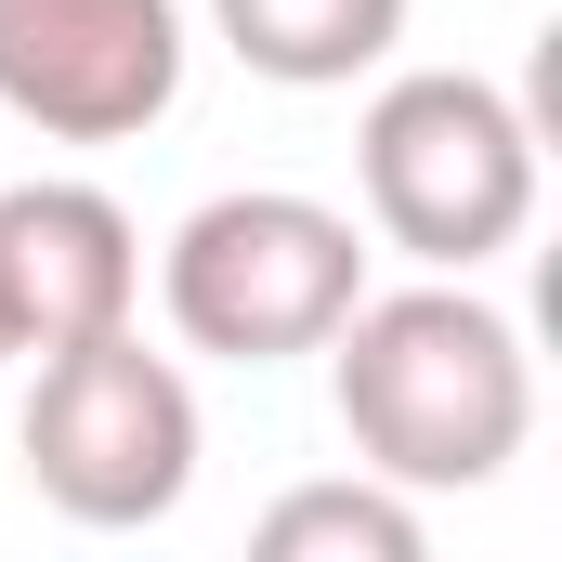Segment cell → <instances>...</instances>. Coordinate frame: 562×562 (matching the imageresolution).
Here are the masks:
<instances>
[{
    "label": "cell",
    "instance_id": "cell-1",
    "mask_svg": "<svg viewBox=\"0 0 562 562\" xmlns=\"http://www.w3.org/2000/svg\"><path fill=\"white\" fill-rule=\"evenodd\" d=\"M327 406L353 431V471L406 484V497H471L524 458L537 431V367L524 327L484 301L471 276L431 288H367L327 340Z\"/></svg>",
    "mask_w": 562,
    "mask_h": 562
},
{
    "label": "cell",
    "instance_id": "cell-2",
    "mask_svg": "<svg viewBox=\"0 0 562 562\" xmlns=\"http://www.w3.org/2000/svg\"><path fill=\"white\" fill-rule=\"evenodd\" d=\"M353 183H367V223L406 262L471 276L537 223V119L471 66H406L353 119Z\"/></svg>",
    "mask_w": 562,
    "mask_h": 562
},
{
    "label": "cell",
    "instance_id": "cell-3",
    "mask_svg": "<svg viewBox=\"0 0 562 562\" xmlns=\"http://www.w3.org/2000/svg\"><path fill=\"white\" fill-rule=\"evenodd\" d=\"M157 301H170L183 353L288 367V353H314L367 301V236H353V210H327L301 183H236V196H210V210L170 223Z\"/></svg>",
    "mask_w": 562,
    "mask_h": 562
},
{
    "label": "cell",
    "instance_id": "cell-4",
    "mask_svg": "<svg viewBox=\"0 0 562 562\" xmlns=\"http://www.w3.org/2000/svg\"><path fill=\"white\" fill-rule=\"evenodd\" d=\"M26 484L92 537L170 524L183 484H196V380L170 353H144V327H92V340L40 353V380H26Z\"/></svg>",
    "mask_w": 562,
    "mask_h": 562
},
{
    "label": "cell",
    "instance_id": "cell-5",
    "mask_svg": "<svg viewBox=\"0 0 562 562\" xmlns=\"http://www.w3.org/2000/svg\"><path fill=\"white\" fill-rule=\"evenodd\" d=\"M0 105L53 144H132L183 105V0H0Z\"/></svg>",
    "mask_w": 562,
    "mask_h": 562
},
{
    "label": "cell",
    "instance_id": "cell-6",
    "mask_svg": "<svg viewBox=\"0 0 562 562\" xmlns=\"http://www.w3.org/2000/svg\"><path fill=\"white\" fill-rule=\"evenodd\" d=\"M144 236L105 183H0V314L13 353H66L92 327H132Z\"/></svg>",
    "mask_w": 562,
    "mask_h": 562
},
{
    "label": "cell",
    "instance_id": "cell-7",
    "mask_svg": "<svg viewBox=\"0 0 562 562\" xmlns=\"http://www.w3.org/2000/svg\"><path fill=\"white\" fill-rule=\"evenodd\" d=\"M223 53L276 92H353L367 66H393L406 0H210Z\"/></svg>",
    "mask_w": 562,
    "mask_h": 562
},
{
    "label": "cell",
    "instance_id": "cell-8",
    "mask_svg": "<svg viewBox=\"0 0 562 562\" xmlns=\"http://www.w3.org/2000/svg\"><path fill=\"white\" fill-rule=\"evenodd\" d=\"M262 562H419V497L380 484V471L288 484L276 510H262Z\"/></svg>",
    "mask_w": 562,
    "mask_h": 562
},
{
    "label": "cell",
    "instance_id": "cell-9",
    "mask_svg": "<svg viewBox=\"0 0 562 562\" xmlns=\"http://www.w3.org/2000/svg\"><path fill=\"white\" fill-rule=\"evenodd\" d=\"M0 367H13V314H0Z\"/></svg>",
    "mask_w": 562,
    "mask_h": 562
}]
</instances>
